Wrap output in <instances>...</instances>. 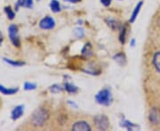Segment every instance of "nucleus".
I'll use <instances>...</instances> for the list:
<instances>
[{"label": "nucleus", "instance_id": "25", "mask_svg": "<svg viewBox=\"0 0 160 131\" xmlns=\"http://www.w3.org/2000/svg\"><path fill=\"white\" fill-rule=\"evenodd\" d=\"M111 1H112V0H101L102 4L104 6H109V5H110V3H111Z\"/></svg>", "mask_w": 160, "mask_h": 131}, {"label": "nucleus", "instance_id": "4", "mask_svg": "<svg viewBox=\"0 0 160 131\" xmlns=\"http://www.w3.org/2000/svg\"><path fill=\"white\" fill-rule=\"evenodd\" d=\"M8 35L10 37V40L12 43V44L14 46H20V39H19V35H18V28L12 24L8 28Z\"/></svg>", "mask_w": 160, "mask_h": 131}, {"label": "nucleus", "instance_id": "15", "mask_svg": "<svg viewBox=\"0 0 160 131\" xmlns=\"http://www.w3.org/2000/svg\"><path fill=\"white\" fill-rule=\"evenodd\" d=\"M122 123H123V124H121V126H122L123 128H126V129H128V130H133L134 129H137L138 128V126L134 125L133 123L130 122L129 120H124Z\"/></svg>", "mask_w": 160, "mask_h": 131}, {"label": "nucleus", "instance_id": "26", "mask_svg": "<svg viewBox=\"0 0 160 131\" xmlns=\"http://www.w3.org/2000/svg\"><path fill=\"white\" fill-rule=\"evenodd\" d=\"M65 1H68L69 3H78L81 0H65Z\"/></svg>", "mask_w": 160, "mask_h": 131}, {"label": "nucleus", "instance_id": "3", "mask_svg": "<svg viewBox=\"0 0 160 131\" xmlns=\"http://www.w3.org/2000/svg\"><path fill=\"white\" fill-rule=\"evenodd\" d=\"M94 123L98 129L100 130H106L109 125V120L107 116L105 115H97L94 117Z\"/></svg>", "mask_w": 160, "mask_h": 131}, {"label": "nucleus", "instance_id": "21", "mask_svg": "<svg viewBox=\"0 0 160 131\" xmlns=\"http://www.w3.org/2000/svg\"><path fill=\"white\" fill-rule=\"evenodd\" d=\"M126 27H123L120 30L119 35V40L121 44H125L126 42Z\"/></svg>", "mask_w": 160, "mask_h": 131}, {"label": "nucleus", "instance_id": "7", "mask_svg": "<svg viewBox=\"0 0 160 131\" xmlns=\"http://www.w3.org/2000/svg\"><path fill=\"white\" fill-rule=\"evenodd\" d=\"M72 129L76 131H90L91 127L86 122V121H78L74 125L72 126Z\"/></svg>", "mask_w": 160, "mask_h": 131}, {"label": "nucleus", "instance_id": "23", "mask_svg": "<svg viewBox=\"0 0 160 131\" xmlns=\"http://www.w3.org/2000/svg\"><path fill=\"white\" fill-rule=\"evenodd\" d=\"M37 88V85L32 82H25L24 84V90L25 91H33Z\"/></svg>", "mask_w": 160, "mask_h": 131}, {"label": "nucleus", "instance_id": "11", "mask_svg": "<svg viewBox=\"0 0 160 131\" xmlns=\"http://www.w3.org/2000/svg\"><path fill=\"white\" fill-rule=\"evenodd\" d=\"M20 6H23L26 8H31L33 6V0H19L16 9H18Z\"/></svg>", "mask_w": 160, "mask_h": 131}, {"label": "nucleus", "instance_id": "13", "mask_svg": "<svg viewBox=\"0 0 160 131\" xmlns=\"http://www.w3.org/2000/svg\"><path fill=\"white\" fill-rule=\"evenodd\" d=\"M50 8L53 12H59L61 11V5L57 0H52L50 2Z\"/></svg>", "mask_w": 160, "mask_h": 131}, {"label": "nucleus", "instance_id": "8", "mask_svg": "<svg viewBox=\"0 0 160 131\" xmlns=\"http://www.w3.org/2000/svg\"><path fill=\"white\" fill-rule=\"evenodd\" d=\"M23 112H24V106L23 105H18L12 112V119L13 120H18L22 116Z\"/></svg>", "mask_w": 160, "mask_h": 131}, {"label": "nucleus", "instance_id": "1", "mask_svg": "<svg viewBox=\"0 0 160 131\" xmlns=\"http://www.w3.org/2000/svg\"><path fill=\"white\" fill-rule=\"evenodd\" d=\"M49 114L47 111L43 108L37 109L32 114L31 122L35 127H42L48 120Z\"/></svg>", "mask_w": 160, "mask_h": 131}, {"label": "nucleus", "instance_id": "2", "mask_svg": "<svg viewBox=\"0 0 160 131\" xmlns=\"http://www.w3.org/2000/svg\"><path fill=\"white\" fill-rule=\"evenodd\" d=\"M95 99L97 101L98 104L108 106L111 103H112V95H111V91L109 89H103L102 91H100L95 96Z\"/></svg>", "mask_w": 160, "mask_h": 131}, {"label": "nucleus", "instance_id": "17", "mask_svg": "<svg viewBox=\"0 0 160 131\" xmlns=\"http://www.w3.org/2000/svg\"><path fill=\"white\" fill-rule=\"evenodd\" d=\"M82 54L84 56H90L92 54V45L90 44H86L82 50Z\"/></svg>", "mask_w": 160, "mask_h": 131}, {"label": "nucleus", "instance_id": "12", "mask_svg": "<svg viewBox=\"0 0 160 131\" xmlns=\"http://www.w3.org/2000/svg\"><path fill=\"white\" fill-rule=\"evenodd\" d=\"M153 65L158 72L160 73V51L156 52L153 57Z\"/></svg>", "mask_w": 160, "mask_h": 131}, {"label": "nucleus", "instance_id": "22", "mask_svg": "<svg viewBox=\"0 0 160 131\" xmlns=\"http://www.w3.org/2000/svg\"><path fill=\"white\" fill-rule=\"evenodd\" d=\"M107 23H108V25H109V27L112 29H118V26H119V25L118 24V21L113 20V19H108V20H107Z\"/></svg>", "mask_w": 160, "mask_h": 131}, {"label": "nucleus", "instance_id": "18", "mask_svg": "<svg viewBox=\"0 0 160 131\" xmlns=\"http://www.w3.org/2000/svg\"><path fill=\"white\" fill-rule=\"evenodd\" d=\"M4 60L6 63H8L9 65H11L12 67H22L23 65H25V63L22 62V61H14V60H12V59H8V58H4Z\"/></svg>", "mask_w": 160, "mask_h": 131}, {"label": "nucleus", "instance_id": "27", "mask_svg": "<svg viewBox=\"0 0 160 131\" xmlns=\"http://www.w3.org/2000/svg\"><path fill=\"white\" fill-rule=\"evenodd\" d=\"M130 44H131V46H132V47L135 45V39H134V38L132 39L131 42H130Z\"/></svg>", "mask_w": 160, "mask_h": 131}, {"label": "nucleus", "instance_id": "16", "mask_svg": "<svg viewBox=\"0 0 160 131\" xmlns=\"http://www.w3.org/2000/svg\"><path fill=\"white\" fill-rule=\"evenodd\" d=\"M114 58L115 60L118 63L119 65H121V66L126 64V57H125V55L123 53H118L114 57Z\"/></svg>", "mask_w": 160, "mask_h": 131}, {"label": "nucleus", "instance_id": "20", "mask_svg": "<svg viewBox=\"0 0 160 131\" xmlns=\"http://www.w3.org/2000/svg\"><path fill=\"white\" fill-rule=\"evenodd\" d=\"M74 35L78 38H82L85 36V30L82 28H76L74 29Z\"/></svg>", "mask_w": 160, "mask_h": 131}, {"label": "nucleus", "instance_id": "24", "mask_svg": "<svg viewBox=\"0 0 160 131\" xmlns=\"http://www.w3.org/2000/svg\"><path fill=\"white\" fill-rule=\"evenodd\" d=\"M5 11H6V14H7V17H8V19L12 20V19L14 18L15 14H14V12H13L12 10L11 9V7H6V8H5Z\"/></svg>", "mask_w": 160, "mask_h": 131}, {"label": "nucleus", "instance_id": "9", "mask_svg": "<svg viewBox=\"0 0 160 131\" xmlns=\"http://www.w3.org/2000/svg\"><path fill=\"white\" fill-rule=\"evenodd\" d=\"M19 91V88H6L2 84H0V92L4 95H13L15 93H17Z\"/></svg>", "mask_w": 160, "mask_h": 131}, {"label": "nucleus", "instance_id": "19", "mask_svg": "<svg viewBox=\"0 0 160 131\" xmlns=\"http://www.w3.org/2000/svg\"><path fill=\"white\" fill-rule=\"evenodd\" d=\"M50 91H51L52 93H54V94H57V93H60V92H62V86L59 85V84H53V85H52L50 87Z\"/></svg>", "mask_w": 160, "mask_h": 131}, {"label": "nucleus", "instance_id": "5", "mask_svg": "<svg viewBox=\"0 0 160 131\" xmlns=\"http://www.w3.org/2000/svg\"><path fill=\"white\" fill-rule=\"evenodd\" d=\"M54 26H55V21L50 16L42 19L39 22V27L42 29H52L54 28Z\"/></svg>", "mask_w": 160, "mask_h": 131}, {"label": "nucleus", "instance_id": "28", "mask_svg": "<svg viewBox=\"0 0 160 131\" xmlns=\"http://www.w3.org/2000/svg\"><path fill=\"white\" fill-rule=\"evenodd\" d=\"M0 44H1V40H0Z\"/></svg>", "mask_w": 160, "mask_h": 131}, {"label": "nucleus", "instance_id": "14", "mask_svg": "<svg viewBox=\"0 0 160 131\" xmlns=\"http://www.w3.org/2000/svg\"><path fill=\"white\" fill-rule=\"evenodd\" d=\"M64 89L66 90L67 92H69V93H77L78 91V88L77 87V86L73 85V84H71V83H69V82H66L65 83V85H64Z\"/></svg>", "mask_w": 160, "mask_h": 131}, {"label": "nucleus", "instance_id": "10", "mask_svg": "<svg viewBox=\"0 0 160 131\" xmlns=\"http://www.w3.org/2000/svg\"><path fill=\"white\" fill-rule=\"evenodd\" d=\"M142 4H143L142 1H140L137 5H136L135 8H134V10H133L132 13L131 18H130V22L132 23L134 22V21L136 20L138 14H139V12H140V10H141V8H142Z\"/></svg>", "mask_w": 160, "mask_h": 131}, {"label": "nucleus", "instance_id": "6", "mask_svg": "<svg viewBox=\"0 0 160 131\" xmlns=\"http://www.w3.org/2000/svg\"><path fill=\"white\" fill-rule=\"evenodd\" d=\"M149 120L153 124H159L160 123V110L158 108H153L150 110L149 115Z\"/></svg>", "mask_w": 160, "mask_h": 131}]
</instances>
